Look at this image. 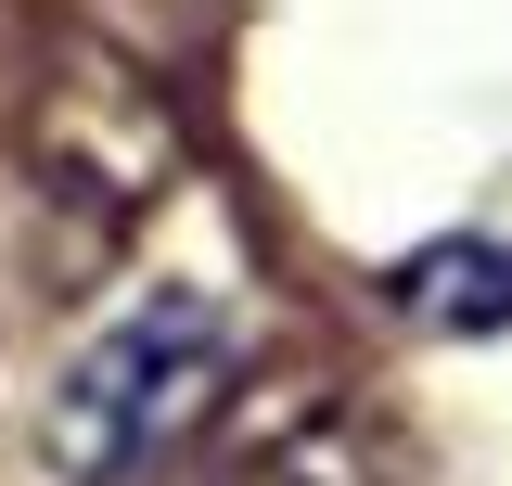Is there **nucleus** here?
Masks as SVG:
<instances>
[{"instance_id": "obj_3", "label": "nucleus", "mask_w": 512, "mask_h": 486, "mask_svg": "<svg viewBox=\"0 0 512 486\" xmlns=\"http://www.w3.org/2000/svg\"><path fill=\"white\" fill-rule=\"evenodd\" d=\"M231 486H423V461H410V435L372 423V410H308V423L269 435Z\"/></svg>"}, {"instance_id": "obj_1", "label": "nucleus", "mask_w": 512, "mask_h": 486, "mask_svg": "<svg viewBox=\"0 0 512 486\" xmlns=\"http://www.w3.org/2000/svg\"><path fill=\"white\" fill-rule=\"evenodd\" d=\"M231 371H244V320L218 295H141L116 333H90V346L64 359L52 410H39V461H52L64 486L154 474L167 448H192V435L218 423Z\"/></svg>"}, {"instance_id": "obj_2", "label": "nucleus", "mask_w": 512, "mask_h": 486, "mask_svg": "<svg viewBox=\"0 0 512 486\" xmlns=\"http://www.w3.org/2000/svg\"><path fill=\"white\" fill-rule=\"evenodd\" d=\"M167 180H180V128H167V103H154L141 77L77 64L52 103H39V192H77L90 256H103V231H128Z\"/></svg>"}, {"instance_id": "obj_4", "label": "nucleus", "mask_w": 512, "mask_h": 486, "mask_svg": "<svg viewBox=\"0 0 512 486\" xmlns=\"http://www.w3.org/2000/svg\"><path fill=\"white\" fill-rule=\"evenodd\" d=\"M397 307L423 320V333H512V243H487V231H448V243H423L410 269H397Z\"/></svg>"}]
</instances>
